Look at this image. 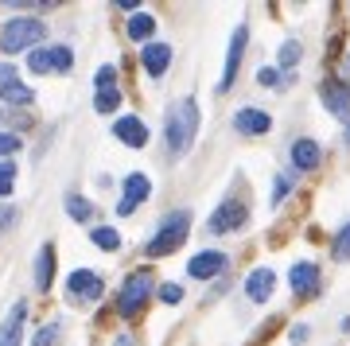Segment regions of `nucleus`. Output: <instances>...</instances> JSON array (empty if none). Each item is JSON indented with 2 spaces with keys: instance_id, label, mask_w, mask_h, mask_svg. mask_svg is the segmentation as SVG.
Returning <instances> with one entry per match:
<instances>
[{
  "instance_id": "nucleus-19",
  "label": "nucleus",
  "mask_w": 350,
  "mask_h": 346,
  "mask_svg": "<svg viewBox=\"0 0 350 346\" xmlns=\"http://www.w3.org/2000/svg\"><path fill=\"white\" fill-rule=\"evenodd\" d=\"M288 280H292V288H296L300 296H312L315 288H319V272H315V265H296Z\"/></svg>"
},
{
  "instance_id": "nucleus-24",
  "label": "nucleus",
  "mask_w": 350,
  "mask_h": 346,
  "mask_svg": "<svg viewBox=\"0 0 350 346\" xmlns=\"http://www.w3.org/2000/svg\"><path fill=\"white\" fill-rule=\"evenodd\" d=\"M331 253H335V261H350V222L335 234V245H331Z\"/></svg>"
},
{
  "instance_id": "nucleus-13",
  "label": "nucleus",
  "mask_w": 350,
  "mask_h": 346,
  "mask_svg": "<svg viewBox=\"0 0 350 346\" xmlns=\"http://www.w3.org/2000/svg\"><path fill=\"white\" fill-rule=\"evenodd\" d=\"M234 129L245 133V136H261V133L273 129V117L261 113V109H238V113H234Z\"/></svg>"
},
{
  "instance_id": "nucleus-9",
  "label": "nucleus",
  "mask_w": 350,
  "mask_h": 346,
  "mask_svg": "<svg viewBox=\"0 0 350 346\" xmlns=\"http://www.w3.org/2000/svg\"><path fill=\"white\" fill-rule=\"evenodd\" d=\"M66 288H70V296H82V300H101L105 296V284H101V276L94 269H75L70 280H66Z\"/></svg>"
},
{
  "instance_id": "nucleus-15",
  "label": "nucleus",
  "mask_w": 350,
  "mask_h": 346,
  "mask_svg": "<svg viewBox=\"0 0 350 346\" xmlns=\"http://www.w3.org/2000/svg\"><path fill=\"white\" fill-rule=\"evenodd\" d=\"M113 133H117V140H125L129 148H144L148 144V129H144L140 117H121V121L113 124Z\"/></svg>"
},
{
  "instance_id": "nucleus-28",
  "label": "nucleus",
  "mask_w": 350,
  "mask_h": 346,
  "mask_svg": "<svg viewBox=\"0 0 350 346\" xmlns=\"http://www.w3.org/2000/svg\"><path fill=\"white\" fill-rule=\"evenodd\" d=\"M257 82H261L265 90H269V86H280V70H276V66H261V70H257Z\"/></svg>"
},
{
  "instance_id": "nucleus-34",
  "label": "nucleus",
  "mask_w": 350,
  "mask_h": 346,
  "mask_svg": "<svg viewBox=\"0 0 350 346\" xmlns=\"http://www.w3.org/2000/svg\"><path fill=\"white\" fill-rule=\"evenodd\" d=\"M308 338V327H292V343H304Z\"/></svg>"
},
{
  "instance_id": "nucleus-33",
  "label": "nucleus",
  "mask_w": 350,
  "mask_h": 346,
  "mask_svg": "<svg viewBox=\"0 0 350 346\" xmlns=\"http://www.w3.org/2000/svg\"><path fill=\"white\" fill-rule=\"evenodd\" d=\"M16 148H20V140H16V136H8V133H0V156H12Z\"/></svg>"
},
{
  "instance_id": "nucleus-14",
  "label": "nucleus",
  "mask_w": 350,
  "mask_h": 346,
  "mask_svg": "<svg viewBox=\"0 0 350 346\" xmlns=\"http://www.w3.org/2000/svg\"><path fill=\"white\" fill-rule=\"evenodd\" d=\"M273 288H276V272L257 269V272H250V280H245V296H250L253 304H269Z\"/></svg>"
},
{
  "instance_id": "nucleus-17",
  "label": "nucleus",
  "mask_w": 350,
  "mask_h": 346,
  "mask_svg": "<svg viewBox=\"0 0 350 346\" xmlns=\"http://www.w3.org/2000/svg\"><path fill=\"white\" fill-rule=\"evenodd\" d=\"M319 160H323V152H319L315 140H296V144H292V163H296L300 172H315Z\"/></svg>"
},
{
  "instance_id": "nucleus-30",
  "label": "nucleus",
  "mask_w": 350,
  "mask_h": 346,
  "mask_svg": "<svg viewBox=\"0 0 350 346\" xmlns=\"http://www.w3.org/2000/svg\"><path fill=\"white\" fill-rule=\"evenodd\" d=\"M160 300L163 304H179V300H183V288L179 284H160Z\"/></svg>"
},
{
  "instance_id": "nucleus-23",
  "label": "nucleus",
  "mask_w": 350,
  "mask_h": 346,
  "mask_svg": "<svg viewBox=\"0 0 350 346\" xmlns=\"http://www.w3.org/2000/svg\"><path fill=\"white\" fill-rule=\"evenodd\" d=\"M66 214H70L75 222H90V218H94V207H90L86 198L70 195V198H66Z\"/></svg>"
},
{
  "instance_id": "nucleus-21",
  "label": "nucleus",
  "mask_w": 350,
  "mask_h": 346,
  "mask_svg": "<svg viewBox=\"0 0 350 346\" xmlns=\"http://www.w3.org/2000/svg\"><path fill=\"white\" fill-rule=\"evenodd\" d=\"M152 31H156V20H152L148 12H137L133 20H129V39L144 43V39H152Z\"/></svg>"
},
{
  "instance_id": "nucleus-5",
  "label": "nucleus",
  "mask_w": 350,
  "mask_h": 346,
  "mask_svg": "<svg viewBox=\"0 0 350 346\" xmlns=\"http://www.w3.org/2000/svg\"><path fill=\"white\" fill-rule=\"evenodd\" d=\"M70 62H75L70 47H36L31 55H27V66H31L36 75H47V70H70Z\"/></svg>"
},
{
  "instance_id": "nucleus-26",
  "label": "nucleus",
  "mask_w": 350,
  "mask_h": 346,
  "mask_svg": "<svg viewBox=\"0 0 350 346\" xmlns=\"http://www.w3.org/2000/svg\"><path fill=\"white\" fill-rule=\"evenodd\" d=\"M300 43H296V39H288L284 47H280V66H284V70H292V66H296V62H300Z\"/></svg>"
},
{
  "instance_id": "nucleus-27",
  "label": "nucleus",
  "mask_w": 350,
  "mask_h": 346,
  "mask_svg": "<svg viewBox=\"0 0 350 346\" xmlns=\"http://www.w3.org/2000/svg\"><path fill=\"white\" fill-rule=\"evenodd\" d=\"M105 90H117V70L113 66H101L98 70V94H105Z\"/></svg>"
},
{
  "instance_id": "nucleus-4",
  "label": "nucleus",
  "mask_w": 350,
  "mask_h": 346,
  "mask_svg": "<svg viewBox=\"0 0 350 346\" xmlns=\"http://www.w3.org/2000/svg\"><path fill=\"white\" fill-rule=\"evenodd\" d=\"M148 292H152V272H148V269H137V272L125 280L121 296H117V311H121V315H137L140 304L148 300Z\"/></svg>"
},
{
  "instance_id": "nucleus-7",
  "label": "nucleus",
  "mask_w": 350,
  "mask_h": 346,
  "mask_svg": "<svg viewBox=\"0 0 350 346\" xmlns=\"http://www.w3.org/2000/svg\"><path fill=\"white\" fill-rule=\"evenodd\" d=\"M0 98L12 101V105H31V86H24L20 82V75H16V66H8V62H0Z\"/></svg>"
},
{
  "instance_id": "nucleus-35",
  "label": "nucleus",
  "mask_w": 350,
  "mask_h": 346,
  "mask_svg": "<svg viewBox=\"0 0 350 346\" xmlns=\"http://www.w3.org/2000/svg\"><path fill=\"white\" fill-rule=\"evenodd\" d=\"M347 78H350V59H347Z\"/></svg>"
},
{
  "instance_id": "nucleus-18",
  "label": "nucleus",
  "mask_w": 350,
  "mask_h": 346,
  "mask_svg": "<svg viewBox=\"0 0 350 346\" xmlns=\"http://www.w3.org/2000/svg\"><path fill=\"white\" fill-rule=\"evenodd\" d=\"M319 98H323V105H327L331 113H338L342 121H350V90H347V86H331V82H327Z\"/></svg>"
},
{
  "instance_id": "nucleus-25",
  "label": "nucleus",
  "mask_w": 350,
  "mask_h": 346,
  "mask_svg": "<svg viewBox=\"0 0 350 346\" xmlns=\"http://www.w3.org/2000/svg\"><path fill=\"white\" fill-rule=\"evenodd\" d=\"M117 105H121V94H117V90H105V94L94 98V109L98 113H117Z\"/></svg>"
},
{
  "instance_id": "nucleus-8",
  "label": "nucleus",
  "mask_w": 350,
  "mask_h": 346,
  "mask_svg": "<svg viewBox=\"0 0 350 346\" xmlns=\"http://www.w3.org/2000/svg\"><path fill=\"white\" fill-rule=\"evenodd\" d=\"M152 195V183H148V175H140V172H133L125 179V195H121V202H117V214H137V207L144 202V198Z\"/></svg>"
},
{
  "instance_id": "nucleus-10",
  "label": "nucleus",
  "mask_w": 350,
  "mask_h": 346,
  "mask_svg": "<svg viewBox=\"0 0 350 346\" xmlns=\"http://www.w3.org/2000/svg\"><path fill=\"white\" fill-rule=\"evenodd\" d=\"M24 319H27V304H24V300H16L12 311L4 315V323H0V346H20V334H24Z\"/></svg>"
},
{
  "instance_id": "nucleus-12",
  "label": "nucleus",
  "mask_w": 350,
  "mask_h": 346,
  "mask_svg": "<svg viewBox=\"0 0 350 346\" xmlns=\"http://www.w3.org/2000/svg\"><path fill=\"white\" fill-rule=\"evenodd\" d=\"M222 269H226V253H218V249H206L199 257H191V265H187V272L195 280H211V276H218Z\"/></svg>"
},
{
  "instance_id": "nucleus-37",
  "label": "nucleus",
  "mask_w": 350,
  "mask_h": 346,
  "mask_svg": "<svg viewBox=\"0 0 350 346\" xmlns=\"http://www.w3.org/2000/svg\"><path fill=\"white\" fill-rule=\"evenodd\" d=\"M0 121H4V109H0Z\"/></svg>"
},
{
  "instance_id": "nucleus-11",
  "label": "nucleus",
  "mask_w": 350,
  "mask_h": 346,
  "mask_svg": "<svg viewBox=\"0 0 350 346\" xmlns=\"http://www.w3.org/2000/svg\"><path fill=\"white\" fill-rule=\"evenodd\" d=\"M238 226H245V207H241V202H222V207L211 214V234H230V230H238Z\"/></svg>"
},
{
  "instance_id": "nucleus-29",
  "label": "nucleus",
  "mask_w": 350,
  "mask_h": 346,
  "mask_svg": "<svg viewBox=\"0 0 350 346\" xmlns=\"http://www.w3.org/2000/svg\"><path fill=\"white\" fill-rule=\"evenodd\" d=\"M12 179H16V168L12 163H0V198L12 191Z\"/></svg>"
},
{
  "instance_id": "nucleus-20",
  "label": "nucleus",
  "mask_w": 350,
  "mask_h": 346,
  "mask_svg": "<svg viewBox=\"0 0 350 346\" xmlns=\"http://www.w3.org/2000/svg\"><path fill=\"white\" fill-rule=\"evenodd\" d=\"M51 276H55V249L43 245L39 249V257H36V288L39 292H47L51 288Z\"/></svg>"
},
{
  "instance_id": "nucleus-1",
  "label": "nucleus",
  "mask_w": 350,
  "mask_h": 346,
  "mask_svg": "<svg viewBox=\"0 0 350 346\" xmlns=\"http://www.w3.org/2000/svg\"><path fill=\"white\" fill-rule=\"evenodd\" d=\"M195 133H199V105H195V98H179L167 109V148H172V156H187L191 144H195Z\"/></svg>"
},
{
  "instance_id": "nucleus-2",
  "label": "nucleus",
  "mask_w": 350,
  "mask_h": 346,
  "mask_svg": "<svg viewBox=\"0 0 350 346\" xmlns=\"http://www.w3.org/2000/svg\"><path fill=\"white\" fill-rule=\"evenodd\" d=\"M187 230H191V214L179 211L175 218H167L160 234L152 237L148 245H144V257H167V253H175V249L187 241Z\"/></svg>"
},
{
  "instance_id": "nucleus-36",
  "label": "nucleus",
  "mask_w": 350,
  "mask_h": 346,
  "mask_svg": "<svg viewBox=\"0 0 350 346\" xmlns=\"http://www.w3.org/2000/svg\"><path fill=\"white\" fill-rule=\"evenodd\" d=\"M347 144H350V129H347Z\"/></svg>"
},
{
  "instance_id": "nucleus-32",
  "label": "nucleus",
  "mask_w": 350,
  "mask_h": 346,
  "mask_svg": "<svg viewBox=\"0 0 350 346\" xmlns=\"http://www.w3.org/2000/svg\"><path fill=\"white\" fill-rule=\"evenodd\" d=\"M55 334H59V323H47V327H43V331H39L36 346H47V343H55Z\"/></svg>"
},
{
  "instance_id": "nucleus-3",
  "label": "nucleus",
  "mask_w": 350,
  "mask_h": 346,
  "mask_svg": "<svg viewBox=\"0 0 350 346\" xmlns=\"http://www.w3.org/2000/svg\"><path fill=\"white\" fill-rule=\"evenodd\" d=\"M39 39H43V24H39V20H31V16H20V20H8V24H4L0 47L8 51V55H20V51L36 47Z\"/></svg>"
},
{
  "instance_id": "nucleus-6",
  "label": "nucleus",
  "mask_w": 350,
  "mask_h": 346,
  "mask_svg": "<svg viewBox=\"0 0 350 346\" xmlns=\"http://www.w3.org/2000/svg\"><path fill=\"white\" fill-rule=\"evenodd\" d=\"M245 43H250V27L238 24V31L230 36V55H226V70H222V86H218V94H226V90L234 86L238 66H241V55H245Z\"/></svg>"
},
{
  "instance_id": "nucleus-22",
  "label": "nucleus",
  "mask_w": 350,
  "mask_h": 346,
  "mask_svg": "<svg viewBox=\"0 0 350 346\" xmlns=\"http://www.w3.org/2000/svg\"><path fill=\"white\" fill-rule=\"evenodd\" d=\"M90 241H94L98 249H105V253H117V249H121V234L109 230V226H98V230L90 234Z\"/></svg>"
},
{
  "instance_id": "nucleus-16",
  "label": "nucleus",
  "mask_w": 350,
  "mask_h": 346,
  "mask_svg": "<svg viewBox=\"0 0 350 346\" xmlns=\"http://www.w3.org/2000/svg\"><path fill=\"white\" fill-rule=\"evenodd\" d=\"M140 62H144V70H148L152 78H160L163 70H167V62H172V47H163V43H144Z\"/></svg>"
},
{
  "instance_id": "nucleus-31",
  "label": "nucleus",
  "mask_w": 350,
  "mask_h": 346,
  "mask_svg": "<svg viewBox=\"0 0 350 346\" xmlns=\"http://www.w3.org/2000/svg\"><path fill=\"white\" fill-rule=\"evenodd\" d=\"M288 191H292V179H288V175H276V191H273V202H280V198H284Z\"/></svg>"
}]
</instances>
